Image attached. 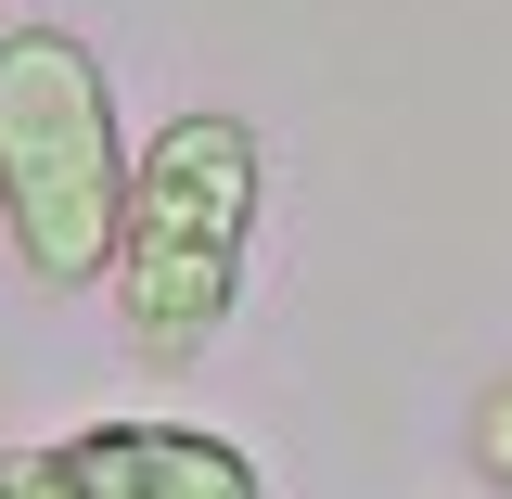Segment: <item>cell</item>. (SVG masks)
<instances>
[{
	"label": "cell",
	"instance_id": "6da1fadb",
	"mask_svg": "<svg viewBox=\"0 0 512 499\" xmlns=\"http://www.w3.org/2000/svg\"><path fill=\"white\" fill-rule=\"evenodd\" d=\"M256 128L192 103L128 154V218H116V320L141 359H205L244 308V244H256Z\"/></svg>",
	"mask_w": 512,
	"mask_h": 499
},
{
	"label": "cell",
	"instance_id": "7a4b0ae2",
	"mask_svg": "<svg viewBox=\"0 0 512 499\" xmlns=\"http://www.w3.org/2000/svg\"><path fill=\"white\" fill-rule=\"evenodd\" d=\"M128 218V128L116 77L77 26H13L0 39V231L39 295H90Z\"/></svg>",
	"mask_w": 512,
	"mask_h": 499
},
{
	"label": "cell",
	"instance_id": "3957f363",
	"mask_svg": "<svg viewBox=\"0 0 512 499\" xmlns=\"http://www.w3.org/2000/svg\"><path fill=\"white\" fill-rule=\"evenodd\" d=\"M52 499H269L231 436L205 423H90V436H52Z\"/></svg>",
	"mask_w": 512,
	"mask_h": 499
},
{
	"label": "cell",
	"instance_id": "277c9868",
	"mask_svg": "<svg viewBox=\"0 0 512 499\" xmlns=\"http://www.w3.org/2000/svg\"><path fill=\"white\" fill-rule=\"evenodd\" d=\"M474 474L512 499V384H487V397H474Z\"/></svg>",
	"mask_w": 512,
	"mask_h": 499
},
{
	"label": "cell",
	"instance_id": "5b68a950",
	"mask_svg": "<svg viewBox=\"0 0 512 499\" xmlns=\"http://www.w3.org/2000/svg\"><path fill=\"white\" fill-rule=\"evenodd\" d=\"M0 499H52V461L39 448H0Z\"/></svg>",
	"mask_w": 512,
	"mask_h": 499
}]
</instances>
